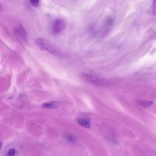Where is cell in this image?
<instances>
[{
    "instance_id": "6",
    "label": "cell",
    "mask_w": 156,
    "mask_h": 156,
    "mask_svg": "<svg viewBox=\"0 0 156 156\" xmlns=\"http://www.w3.org/2000/svg\"><path fill=\"white\" fill-rule=\"evenodd\" d=\"M114 20L111 17L109 16L106 17L104 20V26L110 28L113 26L114 24Z\"/></svg>"
},
{
    "instance_id": "12",
    "label": "cell",
    "mask_w": 156,
    "mask_h": 156,
    "mask_svg": "<svg viewBox=\"0 0 156 156\" xmlns=\"http://www.w3.org/2000/svg\"><path fill=\"white\" fill-rule=\"evenodd\" d=\"M152 13L154 15H156V0H153L152 4Z\"/></svg>"
},
{
    "instance_id": "5",
    "label": "cell",
    "mask_w": 156,
    "mask_h": 156,
    "mask_svg": "<svg viewBox=\"0 0 156 156\" xmlns=\"http://www.w3.org/2000/svg\"><path fill=\"white\" fill-rule=\"evenodd\" d=\"M77 123L81 126L87 129L91 127L90 121L86 119L77 118L76 119Z\"/></svg>"
},
{
    "instance_id": "10",
    "label": "cell",
    "mask_w": 156,
    "mask_h": 156,
    "mask_svg": "<svg viewBox=\"0 0 156 156\" xmlns=\"http://www.w3.org/2000/svg\"><path fill=\"white\" fill-rule=\"evenodd\" d=\"M31 4L35 7H37L39 5V0H29Z\"/></svg>"
},
{
    "instance_id": "11",
    "label": "cell",
    "mask_w": 156,
    "mask_h": 156,
    "mask_svg": "<svg viewBox=\"0 0 156 156\" xmlns=\"http://www.w3.org/2000/svg\"><path fill=\"white\" fill-rule=\"evenodd\" d=\"M16 153L15 149L14 148H12L9 149L8 151L7 155L10 156H14Z\"/></svg>"
},
{
    "instance_id": "7",
    "label": "cell",
    "mask_w": 156,
    "mask_h": 156,
    "mask_svg": "<svg viewBox=\"0 0 156 156\" xmlns=\"http://www.w3.org/2000/svg\"><path fill=\"white\" fill-rule=\"evenodd\" d=\"M138 104L141 106L147 107L152 106L153 104L152 101H139L137 102Z\"/></svg>"
},
{
    "instance_id": "1",
    "label": "cell",
    "mask_w": 156,
    "mask_h": 156,
    "mask_svg": "<svg viewBox=\"0 0 156 156\" xmlns=\"http://www.w3.org/2000/svg\"><path fill=\"white\" fill-rule=\"evenodd\" d=\"M81 77L82 80L91 85L100 87L106 86L110 82L106 79L97 76L86 73H82Z\"/></svg>"
},
{
    "instance_id": "8",
    "label": "cell",
    "mask_w": 156,
    "mask_h": 156,
    "mask_svg": "<svg viewBox=\"0 0 156 156\" xmlns=\"http://www.w3.org/2000/svg\"><path fill=\"white\" fill-rule=\"evenodd\" d=\"M42 106L44 108L47 109H55L56 108V106L52 103H44L42 105Z\"/></svg>"
},
{
    "instance_id": "9",
    "label": "cell",
    "mask_w": 156,
    "mask_h": 156,
    "mask_svg": "<svg viewBox=\"0 0 156 156\" xmlns=\"http://www.w3.org/2000/svg\"><path fill=\"white\" fill-rule=\"evenodd\" d=\"M66 138L67 140L72 143H75L77 141L76 139L72 136L68 135L66 136Z\"/></svg>"
},
{
    "instance_id": "4",
    "label": "cell",
    "mask_w": 156,
    "mask_h": 156,
    "mask_svg": "<svg viewBox=\"0 0 156 156\" xmlns=\"http://www.w3.org/2000/svg\"><path fill=\"white\" fill-rule=\"evenodd\" d=\"M65 26V22L63 20L57 19L54 21L52 28V32L54 34H59L64 30Z\"/></svg>"
},
{
    "instance_id": "2",
    "label": "cell",
    "mask_w": 156,
    "mask_h": 156,
    "mask_svg": "<svg viewBox=\"0 0 156 156\" xmlns=\"http://www.w3.org/2000/svg\"><path fill=\"white\" fill-rule=\"evenodd\" d=\"M36 42L42 51L48 52L57 57L61 55L59 51L47 40L42 38H38L36 40Z\"/></svg>"
},
{
    "instance_id": "3",
    "label": "cell",
    "mask_w": 156,
    "mask_h": 156,
    "mask_svg": "<svg viewBox=\"0 0 156 156\" xmlns=\"http://www.w3.org/2000/svg\"><path fill=\"white\" fill-rule=\"evenodd\" d=\"M14 33L15 36L24 42L27 41V34L26 30L21 24H19L14 29Z\"/></svg>"
}]
</instances>
